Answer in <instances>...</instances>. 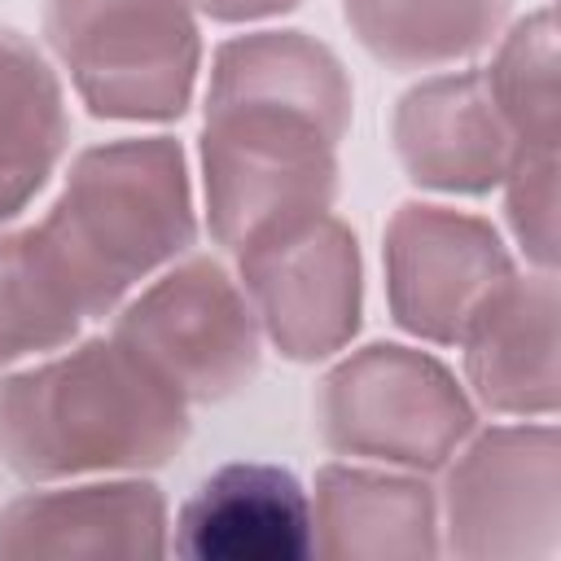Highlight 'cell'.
Masks as SVG:
<instances>
[{"mask_svg":"<svg viewBox=\"0 0 561 561\" xmlns=\"http://www.w3.org/2000/svg\"><path fill=\"white\" fill-rule=\"evenodd\" d=\"M346 127L351 79L329 44L302 31L219 44L202 127L210 237L241 254L329 215Z\"/></svg>","mask_w":561,"mask_h":561,"instance_id":"cell-1","label":"cell"},{"mask_svg":"<svg viewBox=\"0 0 561 561\" xmlns=\"http://www.w3.org/2000/svg\"><path fill=\"white\" fill-rule=\"evenodd\" d=\"M188 438V403L114 333L0 377V460L26 482L136 473Z\"/></svg>","mask_w":561,"mask_h":561,"instance_id":"cell-2","label":"cell"},{"mask_svg":"<svg viewBox=\"0 0 561 561\" xmlns=\"http://www.w3.org/2000/svg\"><path fill=\"white\" fill-rule=\"evenodd\" d=\"M31 237L79 316H110L145 276L197 241L180 140L123 136L83 149Z\"/></svg>","mask_w":561,"mask_h":561,"instance_id":"cell-3","label":"cell"},{"mask_svg":"<svg viewBox=\"0 0 561 561\" xmlns=\"http://www.w3.org/2000/svg\"><path fill=\"white\" fill-rule=\"evenodd\" d=\"M44 35L96 118L171 123L193 101L202 70L193 0H48Z\"/></svg>","mask_w":561,"mask_h":561,"instance_id":"cell-4","label":"cell"},{"mask_svg":"<svg viewBox=\"0 0 561 561\" xmlns=\"http://www.w3.org/2000/svg\"><path fill=\"white\" fill-rule=\"evenodd\" d=\"M316 421L324 447L337 456L430 473L460 451L478 416L434 355L373 342L324 373Z\"/></svg>","mask_w":561,"mask_h":561,"instance_id":"cell-5","label":"cell"},{"mask_svg":"<svg viewBox=\"0 0 561 561\" xmlns=\"http://www.w3.org/2000/svg\"><path fill=\"white\" fill-rule=\"evenodd\" d=\"M114 337L184 403L232 399L254 381L263 355L259 316L215 259H188L158 276L123 307Z\"/></svg>","mask_w":561,"mask_h":561,"instance_id":"cell-6","label":"cell"},{"mask_svg":"<svg viewBox=\"0 0 561 561\" xmlns=\"http://www.w3.org/2000/svg\"><path fill=\"white\" fill-rule=\"evenodd\" d=\"M447 469V552L469 561H548L561 543L557 425H495Z\"/></svg>","mask_w":561,"mask_h":561,"instance_id":"cell-7","label":"cell"},{"mask_svg":"<svg viewBox=\"0 0 561 561\" xmlns=\"http://www.w3.org/2000/svg\"><path fill=\"white\" fill-rule=\"evenodd\" d=\"M381 259L394 324L434 346H456L513 276V259L486 219L434 202H403L390 215Z\"/></svg>","mask_w":561,"mask_h":561,"instance_id":"cell-8","label":"cell"},{"mask_svg":"<svg viewBox=\"0 0 561 561\" xmlns=\"http://www.w3.org/2000/svg\"><path fill=\"white\" fill-rule=\"evenodd\" d=\"M237 267L259 329L285 359H329L359 333V241L337 215H320L298 232L241 250Z\"/></svg>","mask_w":561,"mask_h":561,"instance_id":"cell-9","label":"cell"},{"mask_svg":"<svg viewBox=\"0 0 561 561\" xmlns=\"http://www.w3.org/2000/svg\"><path fill=\"white\" fill-rule=\"evenodd\" d=\"M394 153L412 184L482 197L504 184L517 140L500 118L486 75L460 70L408 88L394 105Z\"/></svg>","mask_w":561,"mask_h":561,"instance_id":"cell-10","label":"cell"},{"mask_svg":"<svg viewBox=\"0 0 561 561\" xmlns=\"http://www.w3.org/2000/svg\"><path fill=\"white\" fill-rule=\"evenodd\" d=\"M171 548L193 561H302L316 552L311 500L280 465H224L184 500Z\"/></svg>","mask_w":561,"mask_h":561,"instance_id":"cell-11","label":"cell"},{"mask_svg":"<svg viewBox=\"0 0 561 561\" xmlns=\"http://www.w3.org/2000/svg\"><path fill=\"white\" fill-rule=\"evenodd\" d=\"M167 500L153 482H83L61 491H35L0 513V557H162Z\"/></svg>","mask_w":561,"mask_h":561,"instance_id":"cell-12","label":"cell"},{"mask_svg":"<svg viewBox=\"0 0 561 561\" xmlns=\"http://www.w3.org/2000/svg\"><path fill=\"white\" fill-rule=\"evenodd\" d=\"M557 276H508L469 320L465 377L500 416H552L561 399L557 368Z\"/></svg>","mask_w":561,"mask_h":561,"instance_id":"cell-13","label":"cell"},{"mask_svg":"<svg viewBox=\"0 0 561 561\" xmlns=\"http://www.w3.org/2000/svg\"><path fill=\"white\" fill-rule=\"evenodd\" d=\"M316 552L333 561H421L438 557V504L421 478L324 465L311 508Z\"/></svg>","mask_w":561,"mask_h":561,"instance_id":"cell-14","label":"cell"},{"mask_svg":"<svg viewBox=\"0 0 561 561\" xmlns=\"http://www.w3.org/2000/svg\"><path fill=\"white\" fill-rule=\"evenodd\" d=\"M66 140L70 118L53 66L22 31L0 26V224L35 202Z\"/></svg>","mask_w":561,"mask_h":561,"instance_id":"cell-15","label":"cell"},{"mask_svg":"<svg viewBox=\"0 0 561 561\" xmlns=\"http://www.w3.org/2000/svg\"><path fill=\"white\" fill-rule=\"evenodd\" d=\"M355 39L390 70H434L482 53L508 0H342Z\"/></svg>","mask_w":561,"mask_h":561,"instance_id":"cell-16","label":"cell"},{"mask_svg":"<svg viewBox=\"0 0 561 561\" xmlns=\"http://www.w3.org/2000/svg\"><path fill=\"white\" fill-rule=\"evenodd\" d=\"M486 92L508 123L517 149L557 153L561 140V92H557V13L543 4L526 13L500 44Z\"/></svg>","mask_w":561,"mask_h":561,"instance_id":"cell-17","label":"cell"},{"mask_svg":"<svg viewBox=\"0 0 561 561\" xmlns=\"http://www.w3.org/2000/svg\"><path fill=\"white\" fill-rule=\"evenodd\" d=\"M83 316L44 263L31 228L0 232V368L75 342Z\"/></svg>","mask_w":561,"mask_h":561,"instance_id":"cell-18","label":"cell"},{"mask_svg":"<svg viewBox=\"0 0 561 561\" xmlns=\"http://www.w3.org/2000/svg\"><path fill=\"white\" fill-rule=\"evenodd\" d=\"M504 215L522 254L539 267H557V153L517 149L504 175Z\"/></svg>","mask_w":561,"mask_h":561,"instance_id":"cell-19","label":"cell"},{"mask_svg":"<svg viewBox=\"0 0 561 561\" xmlns=\"http://www.w3.org/2000/svg\"><path fill=\"white\" fill-rule=\"evenodd\" d=\"M302 0H193V9H202L215 22H259V18H276L298 9Z\"/></svg>","mask_w":561,"mask_h":561,"instance_id":"cell-20","label":"cell"}]
</instances>
